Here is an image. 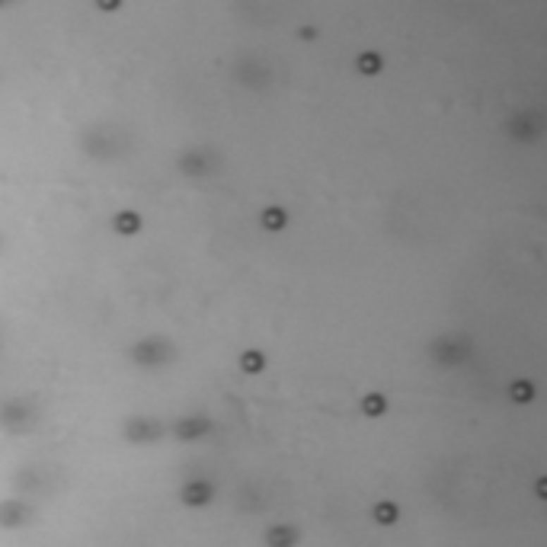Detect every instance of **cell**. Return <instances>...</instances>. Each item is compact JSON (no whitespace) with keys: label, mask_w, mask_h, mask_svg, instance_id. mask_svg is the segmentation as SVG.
I'll return each mask as SVG.
<instances>
[{"label":"cell","mask_w":547,"mask_h":547,"mask_svg":"<svg viewBox=\"0 0 547 547\" xmlns=\"http://www.w3.org/2000/svg\"><path fill=\"white\" fill-rule=\"evenodd\" d=\"M359 70H362V74H378V70H381V58H378V55H362L359 58Z\"/></svg>","instance_id":"cell-1"},{"label":"cell","mask_w":547,"mask_h":547,"mask_svg":"<svg viewBox=\"0 0 547 547\" xmlns=\"http://www.w3.org/2000/svg\"><path fill=\"white\" fill-rule=\"evenodd\" d=\"M263 221H269L272 228H278V224H282V211H269V218H263Z\"/></svg>","instance_id":"cell-6"},{"label":"cell","mask_w":547,"mask_h":547,"mask_svg":"<svg viewBox=\"0 0 547 547\" xmlns=\"http://www.w3.org/2000/svg\"><path fill=\"white\" fill-rule=\"evenodd\" d=\"M99 10H118V0H97Z\"/></svg>","instance_id":"cell-7"},{"label":"cell","mask_w":547,"mask_h":547,"mask_svg":"<svg viewBox=\"0 0 547 547\" xmlns=\"http://www.w3.org/2000/svg\"><path fill=\"white\" fill-rule=\"evenodd\" d=\"M378 519H381V522L397 519V509H391V506H378Z\"/></svg>","instance_id":"cell-4"},{"label":"cell","mask_w":547,"mask_h":547,"mask_svg":"<svg viewBox=\"0 0 547 547\" xmlns=\"http://www.w3.org/2000/svg\"><path fill=\"white\" fill-rule=\"evenodd\" d=\"M243 365H247L250 371H257V368L263 365V362H259V355H253V352H250V355H243Z\"/></svg>","instance_id":"cell-5"},{"label":"cell","mask_w":547,"mask_h":547,"mask_svg":"<svg viewBox=\"0 0 547 547\" xmlns=\"http://www.w3.org/2000/svg\"><path fill=\"white\" fill-rule=\"evenodd\" d=\"M138 218H135V215H122V218H118V228H122V234H132V231L135 228H138Z\"/></svg>","instance_id":"cell-3"},{"label":"cell","mask_w":547,"mask_h":547,"mask_svg":"<svg viewBox=\"0 0 547 547\" xmlns=\"http://www.w3.org/2000/svg\"><path fill=\"white\" fill-rule=\"evenodd\" d=\"M186 499H192V506H202V503L208 499V490L202 484H195L192 490H186Z\"/></svg>","instance_id":"cell-2"}]
</instances>
